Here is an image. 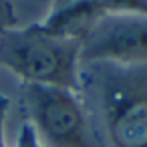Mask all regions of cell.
<instances>
[{
    "instance_id": "1",
    "label": "cell",
    "mask_w": 147,
    "mask_h": 147,
    "mask_svg": "<svg viewBox=\"0 0 147 147\" xmlns=\"http://www.w3.org/2000/svg\"><path fill=\"white\" fill-rule=\"evenodd\" d=\"M81 91L93 99L107 147H147V63L81 65Z\"/></svg>"
},
{
    "instance_id": "2",
    "label": "cell",
    "mask_w": 147,
    "mask_h": 147,
    "mask_svg": "<svg viewBox=\"0 0 147 147\" xmlns=\"http://www.w3.org/2000/svg\"><path fill=\"white\" fill-rule=\"evenodd\" d=\"M81 42L47 32L40 24L0 32V67L22 85L63 87L81 93Z\"/></svg>"
},
{
    "instance_id": "3",
    "label": "cell",
    "mask_w": 147,
    "mask_h": 147,
    "mask_svg": "<svg viewBox=\"0 0 147 147\" xmlns=\"http://www.w3.org/2000/svg\"><path fill=\"white\" fill-rule=\"evenodd\" d=\"M22 99L28 111L26 121L55 147H99L81 93L63 87L22 85Z\"/></svg>"
},
{
    "instance_id": "4",
    "label": "cell",
    "mask_w": 147,
    "mask_h": 147,
    "mask_svg": "<svg viewBox=\"0 0 147 147\" xmlns=\"http://www.w3.org/2000/svg\"><path fill=\"white\" fill-rule=\"evenodd\" d=\"M81 65H145L147 16L109 14L99 18L81 40Z\"/></svg>"
},
{
    "instance_id": "5",
    "label": "cell",
    "mask_w": 147,
    "mask_h": 147,
    "mask_svg": "<svg viewBox=\"0 0 147 147\" xmlns=\"http://www.w3.org/2000/svg\"><path fill=\"white\" fill-rule=\"evenodd\" d=\"M14 147H47L40 139V135L36 133L34 125L30 121H24L18 129V135H16V143Z\"/></svg>"
},
{
    "instance_id": "6",
    "label": "cell",
    "mask_w": 147,
    "mask_h": 147,
    "mask_svg": "<svg viewBox=\"0 0 147 147\" xmlns=\"http://www.w3.org/2000/svg\"><path fill=\"white\" fill-rule=\"evenodd\" d=\"M16 26V14L8 0H0V32Z\"/></svg>"
},
{
    "instance_id": "7",
    "label": "cell",
    "mask_w": 147,
    "mask_h": 147,
    "mask_svg": "<svg viewBox=\"0 0 147 147\" xmlns=\"http://www.w3.org/2000/svg\"><path fill=\"white\" fill-rule=\"evenodd\" d=\"M10 101L8 97L0 95V147H6V137H4V127H6V115H8Z\"/></svg>"
}]
</instances>
